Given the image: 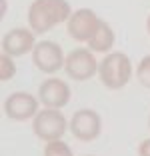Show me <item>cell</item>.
<instances>
[{"label":"cell","mask_w":150,"mask_h":156,"mask_svg":"<svg viewBox=\"0 0 150 156\" xmlns=\"http://www.w3.org/2000/svg\"><path fill=\"white\" fill-rule=\"evenodd\" d=\"M34 46H36L34 32L28 28H14L10 32H6L2 38V52L12 58L26 54L28 50H34Z\"/></svg>","instance_id":"cell-10"},{"label":"cell","mask_w":150,"mask_h":156,"mask_svg":"<svg viewBox=\"0 0 150 156\" xmlns=\"http://www.w3.org/2000/svg\"><path fill=\"white\" fill-rule=\"evenodd\" d=\"M14 74H16V64H14V58L2 52V56H0V80H2V82L12 80Z\"/></svg>","instance_id":"cell-13"},{"label":"cell","mask_w":150,"mask_h":156,"mask_svg":"<svg viewBox=\"0 0 150 156\" xmlns=\"http://www.w3.org/2000/svg\"><path fill=\"white\" fill-rule=\"evenodd\" d=\"M98 76L106 88L118 90L126 86L132 76V62L124 52H110L98 64Z\"/></svg>","instance_id":"cell-2"},{"label":"cell","mask_w":150,"mask_h":156,"mask_svg":"<svg viewBox=\"0 0 150 156\" xmlns=\"http://www.w3.org/2000/svg\"><path fill=\"white\" fill-rule=\"evenodd\" d=\"M38 100L44 104V108L60 110L70 100V86L60 78H48L38 88Z\"/></svg>","instance_id":"cell-9"},{"label":"cell","mask_w":150,"mask_h":156,"mask_svg":"<svg viewBox=\"0 0 150 156\" xmlns=\"http://www.w3.org/2000/svg\"><path fill=\"white\" fill-rule=\"evenodd\" d=\"M44 156H74V154H72V148L66 142H62V140H52V142H46Z\"/></svg>","instance_id":"cell-12"},{"label":"cell","mask_w":150,"mask_h":156,"mask_svg":"<svg viewBox=\"0 0 150 156\" xmlns=\"http://www.w3.org/2000/svg\"><path fill=\"white\" fill-rule=\"evenodd\" d=\"M98 24H100V18L94 10L80 8L76 12H72V16L68 18V34L76 42H88L90 36L96 32Z\"/></svg>","instance_id":"cell-7"},{"label":"cell","mask_w":150,"mask_h":156,"mask_svg":"<svg viewBox=\"0 0 150 156\" xmlns=\"http://www.w3.org/2000/svg\"><path fill=\"white\" fill-rule=\"evenodd\" d=\"M138 156H150V138L142 140L138 146Z\"/></svg>","instance_id":"cell-15"},{"label":"cell","mask_w":150,"mask_h":156,"mask_svg":"<svg viewBox=\"0 0 150 156\" xmlns=\"http://www.w3.org/2000/svg\"><path fill=\"white\" fill-rule=\"evenodd\" d=\"M146 26H148V32H150V16H148V22H146Z\"/></svg>","instance_id":"cell-17"},{"label":"cell","mask_w":150,"mask_h":156,"mask_svg":"<svg viewBox=\"0 0 150 156\" xmlns=\"http://www.w3.org/2000/svg\"><path fill=\"white\" fill-rule=\"evenodd\" d=\"M98 60L94 58L90 48H76L66 56V64L64 70L70 78L78 80V82H84L88 78H92L98 72Z\"/></svg>","instance_id":"cell-6"},{"label":"cell","mask_w":150,"mask_h":156,"mask_svg":"<svg viewBox=\"0 0 150 156\" xmlns=\"http://www.w3.org/2000/svg\"><path fill=\"white\" fill-rule=\"evenodd\" d=\"M112 46H114V30L110 28L108 22L100 20L96 32L92 34L90 40H88V48H90L92 52H108Z\"/></svg>","instance_id":"cell-11"},{"label":"cell","mask_w":150,"mask_h":156,"mask_svg":"<svg viewBox=\"0 0 150 156\" xmlns=\"http://www.w3.org/2000/svg\"><path fill=\"white\" fill-rule=\"evenodd\" d=\"M6 8H8V2L6 0H0V16L4 18V14H6Z\"/></svg>","instance_id":"cell-16"},{"label":"cell","mask_w":150,"mask_h":156,"mask_svg":"<svg viewBox=\"0 0 150 156\" xmlns=\"http://www.w3.org/2000/svg\"><path fill=\"white\" fill-rule=\"evenodd\" d=\"M136 78L144 88H150V56H144L136 68Z\"/></svg>","instance_id":"cell-14"},{"label":"cell","mask_w":150,"mask_h":156,"mask_svg":"<svg viewBox=\"0 0 150 156\" xmlns=\"http://www.w3.org/2000/svg\"><path fill=\"white\" fill-rule=\"evenodd\" d=\"M102 130V118L96 110L92 108H82L76 110L70 120V132L76 140L80 142H92L100 136Z\"/></svg>","instance_id":"cell-5"},{"label":"cell","mask_w":150,"mask_h":156,"mask_svg":"<svg viewBox=\"0 0 150 156\" xmlns=\"http://www.w3.org/2000/svg\"><path fill=\"white\" fill-rule=\"evenodd\" d=\"M70 16L68 0H34L28 8V24L34 34H44L60 22H68Z\"/></svg>","instance_id":"cell-1"},{"label":"cell","mask_w":150,"mask_h":156,"mask_svg":"<svg viewBox=\"0 0 150 156\" xmlns=\"http://www.w3.org/2000/svg\"><path fill=\"white\" fill-rule=\"evenodd\" d=\"M148 128H150V118H148Z\"/></svg>","instance_id":"cell-18"},{"label":"cell","mask_w":150,"mask_h":156,"mask_svg":"<svg viewBox=\"0 0 150 156\" xmlns=\"http://www.w3.org/2000/svg\"><path fill=\"white\" fill-rule=\"evenodd\" d=\"M32 62L40 72L44 74H54L66 64V56L62 48L52 40H42L36 42L34 50H32Z\"/></svg>","instance_id":"cell-4"},{"label":"cell","mask_w":150,"mask_h":156,"mask_svg":"<svg viewBox=\"0 0 150 156\" xmlns=\"http://www.w3.org/2000/svg\"><path fill=\"white\" fill-rule=\"evenodd\" d=\"M70 124L66 122L64 114L56 108H46L40 110L34 116V122H32V130L40 140L44 142H52V140H60L62 134L66 132Z\"/></svg>","instance_id":"cell-3"},{"label":"cell","mask_w":150,"mask_h":156,"mask_svg":"<svg viewBox=\"0 0 150 156\" xmlns=\"http://www.w3.org/2000/svg\"><path fill=\"white\" fill-rule=\"evenodd\" d=\"M38 98H34L32 94H28V92H14V94H10L8 98H6L4 102V112L8 118L12 120H18V122H22V120H28V118H34V116L38 114Z\"/></svg>","instance_id":"cell-8"}]
</instances>
